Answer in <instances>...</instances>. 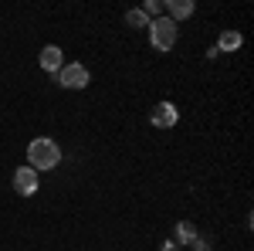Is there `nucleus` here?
<instances>
[{"label":"nucleus","instance_id":"nucleus-12","mask_svg":"<svg viewBox=\"0 0 254 251\" xmlns=\"http://www.w3.org/2000/svg\"><path fill=\"white\" fill-rule=\"evenodd\" d=\"M190 248H193V251H210V241H207V238H200V234H196V241H193V245H190Z\"/></svg>","mask_w":254,"mask_h":251},{"label":"nucleus","instance_id":"nucleus-13","mask_svg":"<svg viewBox=\"0 0 254 251\" xmlns=\"http://www.w3.org/2000/svg\"><path fill=\"white\" fill-rule=\"evenodd\" d=\"M159 251H176V241H163V248Z\"/></svg>","mask_w":254,"mask_h":251},{"label":"nucleus","instance_id":"nucleus-7","mask_svg":"<svg viewBox=\"0 0 254 251\" xmlns=\"http://www.w3.org/2000/svg\"><path fill=\"white\" fill-rule=\"evenodd\" d=\"M163 10H166V17L173 20V24H180V20H187V17H193V0H166L163 3Z\"/></svg>","mask_w":254,"mask_h":251},{"label":"nucleus","instance_id":"nucleus-3","mask_svg":"<svg viewBox=\"0 0 254 251\" xmlns=\"http://www.w3.org/2000/svg\"><path fill=\"white\" fill-rule=\"evenodd\" d=\"M58 85L61 88H71V92H81L85 85H88V68L85 65H78V61H64L61 65V72H58Z\"/></svg>","mask_w":254,"mask_h":251},{"label":"nucleus","instance_id":"nucleus-10","mask_svg":"<svg viewBox=\"0 0 254 251\" xmlns=\"http://www.w3.org/2000/svg\"><path fill=\"white\" fill-rule=\"evenodd\" d=\"M126 24L136 27V31H149V17H146L139 7H136V10H126Z\"/></svg>","mask_w":254,"mask_h":251},{"label":"nucleus","instance_id":"nucleus-2","mask_svg":"<svg viewBox=\"0 0 254 251\" xmlns=\"http://www.w3.org/2000/svg\"><path fill=\"white\" fill-rule=\"evenodd\" d=\"M176 38H180V24H173L166 14L156 17V20H149V44H153V51H159V55L173 51Z\"/></svg>","mask_w":254,"mask_h":251},{"label":"nucleus","instance_id":"nucleus-1","mask_svg":"<svg viewBox=\"0 0 254 251\" xmlns=\"http://www.w3.org/2000/svg\"><path fill=\"white\" fill-rule=\"evenodd\" d=\"M61 163V146L55 139H48V136H38V139H31V146H27V167L31 170H55Z\"/></svg>","mask_w":254,"mask_h":251},{"label":"nucleus","instance_id":"nucleus-6","mask_svg":"<svg viewBox=\"0 0 254 251\" xmlns=\"http://www.w3.org/2000/svg\"><path fill=\"white\" fill-rule=\"evenodd\" d=\"M38 65L44 68V72H51V75H58L61 65H64V51H61L58 44H44L38 55Z\"/></svg>","mask_w":254,"mask_h":251},{"label":"nucleus","instance_id":"nucleus-11","mask_svg":"<svg viewBox=\"0 0 254 251\" xmlns=\"http://www.w3.org/2000/svg\"><path fill=\"white\" fill-rule=\"evenodd\" d=\"M139 10H142V14H146L149 20H156V17H163V0H146Z\"/></svg>","mask_w":254,"mask_h":251},{"label":"nucleus","instance_id":"nucleus-8","mask_svg":"<svg viewBox=\"0 0 254 251\" xmlns=\"http://www.w3.org/2000/svg\"><path fill=\"white\" fill-rule=\"evenodd\" d=\"M241 44H244L241 31H220V34H217V44H214V48H217V55H234Z\"/></svg>","mask_w":254,"mask_h":251},{"label":"nucleus","instance_id":"nucleus-9","mask_svg":"<svg viewBox=\"0 0 254 251\" xmlns=\"http://www.w3.org/2000/svg\"><path fill=\"white\" fill-rule=\"evenodd\" d=\"M196 224H190V221H180V224H176L173 228V241H180V245H193L196 241Z\"/></svg>","mask_w":254,"mask_h":251},{"label":"nucleus","instance_id":"nucleus-4","mask_svg":"<svg viewBox=\"0 0 254 251\" xmlns=\"http://www.w3.org/2000/svg\"><path fill=\"white\" fill-rule=\"evenodd\" d=\"M149 122H153L156 129H173L176 122H180V109H176L173 102H159L156 109L149 112Z\"/></svg>","mask_w":254,"mask_h":251},{"label":"nucleus","instance_id":"nucleus-5","mask_svg":"<svg viewBox=\"0 0 254 251\" xmlns=\"http://www.w3.org/2000/svg\"><path fill=\"white\" fill-rule=\"evenodd\" d=\"M14 190H17L20 197L38 193V170H31V167H17V170H14Z\"/></svg>","mask_w":254,"mask_h":251}]
</instances>
